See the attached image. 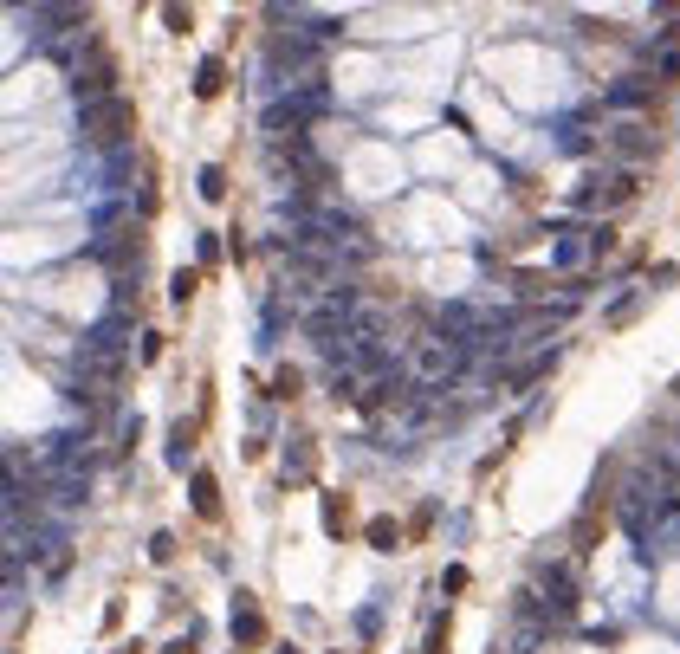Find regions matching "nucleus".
<instances>
[{
  "label": "nucleus",
  "instance_id": "nucleus-12",
  "mask_svg": "<svg viewBox=\"0 0 680 654\" xmlns=\"http://www.w3.org/2000/svg\"><path fill=\"white\" fill-rule=\"evenodd\" d=\"M195 285H201V272H175L169 298H175V305H188V298H195Z\"/></svg>",
  "mask_w": 680,
  "mask_h": 654
},
{
  "label": "nucleus",
  "instance_id": "nucleus-9",
  "mask_svg": "<svg viewBox=\"0 0 680 654\" xmlns=\"http://www.w3.org/2000/svg\"><path fill=\"white\" fill-rule=\"evenodd\" d=\"M629 195H635V175H616V182H609L603 195H596V208H622Z\"/></svg>",
  "mask_w": 680,
  "mask_h": 654
},
{
  "label": "nucleus",
  "instance_id": "nucleus-14",
  "mask_svg": "<svg viewBox=\"0 0 680 654\" xmlns=\"http://www.w3.org/2000/svg\"><path fill=\"white\" fill-rule=\"evenodd\" d=\"M370 544H376V551H396V525L376 519V525H370Z\"/></svg>",
  "mask_w": 680,
  "mask_h": 654
},
{
  "label": "nucleus",
  "instance_id": "nucleus-8",
  "mask_svg": "<svg viewBox=\"0 0 680 654\" xmlns=\"http://www.w3.org/2000/svg\"><path fill=\"white\" fill-rule=\"evenodd\" d=\"M350 525H357L350 499H324V531H350Z\"/></svg>",
  "mask_w": 680,
  "mask_h": 654
},
{
  "label": "nucleus",
  "instance_id": "nucleus-4",
  "mask_svg": "<svg viewBox=\"0 0 680 654\" xmlns=\"http://www.w3.org/2000/svg\"><path fill=\"white\" fill-rule=\"evenodd\" d=\"M544 590H551V609H557V616H570V609H577V577H570L564 564L544 570Z\"/></svg>",
  "mask_w": 680,
  "mask_h": 654
},
{
  "label": "nucleus",
  "instance_id": "nucleus-7",
  "mask_svg": "<svg viewBox=\"0 0 680 654\" xmlns=\"http://www.w3.org/2000/svg\"><path fill=\"white\" fill-rule=\"evenodd\" d=\"M188 454H195V421H175V434H169V460L182 467Z\"/></svg>",
  "mask_w": 680,
  "mask_h": 654
},
{
  "label": "nucleus",
  "instance_id": "nucleus-3",
  "mask_svg": "<svg viewBox=\"0 0 680 654\" xmlns=\"http://www.w3.org/2000/svg\"><path fill=\"white\" fill-rule=\"evenodd\" d=\"M111 85H117V59H111V52H98V46H91V52H85V65L72 72L78 111H85V104H104V98H111Z\"/></svg>",
  "mask_w": 680,
  "mask_h": 654
},
{
  "label": "nucleus",
  "instance_id": "nucleus-11",
  "mask_svg": "<svg viewBox=\"0 0 680 654\" xmlns=\"http://www.w3.org/2000/svg\"><path fill=\"white\" fill-rule=\"evenodd\" d=\"M234 635H240V642H266V622H260V616H253V609H240V622H234Z\"/></svg>",
  "mask_w": 680,
  "mask_h": 654
},
{
  "label": "nucleus",
  "instance_id": "nucleus-5",
  "mask_svg": "<svg viewBox=\"0 0 680 654\" xmlns=\"http://www.w3.org/2000/svg\"><path fill=\"white\" fill-rule=\"evenodd\" d=\"M227 91V59H201V72H195V98H221Z\"/></svg>",
  "mask_w": 680,
  "mask_h": 654
},
{
  "label": "nucleus",
  "instance_id": "nucleus-15",
  "mask_svg": "<svg viewBox=\"0 0 680 654\" xmlns=\"http://www.w3.org/2000/svg\"><path fill=\"white\" fill-rule=\"evenodd\" d=\"M642 85H648V78H622V85H616V104H635V98H642Z\"/></svg>",
  "mask_w": 680,
  "mask_h": 654
},
{
  "label": "nucleus",
  "instance_id": "nucleus-17",
  "mask_svg": "<svg viewBox=\"0 0 680 654\" xmlns=\"http://www.w3.org/2000/svg\"><path fill=\"white\" fill-rule=\"evenodd\" d=\"M285 654H298V648H285Z\"/></svg>",
  "mask_w": 680,
  "mask_h": 654
},
{
  "label": "nucleus",
  "instance_id": "nucleus-16",
  "mask_svg": "<svg viewBox=\"0 0 680 654\" xmlns=\"http://www.w3.org/2000/svg\"><path fill=\"white\" fill-rule=\"evenodd\" d=\"M655 72H661V78H680V46H674V52H661V59H655Z\"/></svg>",
  "mask_w": 680,
  "mask_h": 654
},
{
  "label": "nucleus",
  "instance_id": "nucleus-13",
  "mask_svg": "<svg viewBox=\"0 0 680 654\" xmlns=\"http://www.w3.org/2000/svg\"><path fill=\"white\" fill-rule=\"evenodd\" d=\"M201 195L221 201V195H227V169H201Z\"/></svg>",
  "mask_w": 680,
  "mask_h": 654
},
{
  "label": "nucleus",
  "instance_id": "nucleus-1",
  "mask_svg": "<svg viewBox=\"0 0 680 654\" xmlns=\"http://www.w3.org/2000/svg\"><path fill=\"white\" fill-rule=\"evenodd\" d=\"M78 136L85 143H124V136H136V104L130 98H104V104H85L78 111Z\"/></svg>",
  "mask_w": 680,
  "mask_h": 654
},
{
  "label": "nucleus",
  "instance_id": "nucleus-6",
  "mask_svg": "<svg viewBox=\"0 0 680 654\" xmlns=\"http://www.w3.org/2000/svg\"><path fill=\"white\" fill-rule=\"evenodd\" d=\"M188 493H195V512H201V519H214V512H221V486H214V473H195V486H188Z\"/></svg>",
  "mask_w": 680,
  "mask_h": 654
},
{
  "label": "nucleus",
  "instance_id": "nucleus-10",
  "mask_svg": "<svg viewBox=\"0 0 680 654\" xmlns=\"http://www.w3.org/2000/svg\"><path fill=\"white\" fill-rule=\"evenodd\" d=\"M616 149H622V156L635 162V156H642V149H648V136L635 130V124H622V130H616Z\"/></svg>",
  "mask_w": 680,
  "mask_h": 654
},
{
  "label": "nucleus",
  "instance_id": "nucleus-2",
  "mask_svg": "<svg viewBox=\"0 0 680 654\" xmlns=\"http://www.w3.org/2000/svg\"><path fill=\"white\" fill-rule=\"evenodd\" d=\"M460 363H467V344H460V337H428V344L415 350V363H408V376L447 383V376H460Z\"/></svg>",
  "mask_w": 680,
  "mask_h": 654
}]
</instances>
